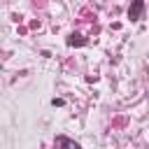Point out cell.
<instances>
[{"label": "cell", "instance_id": "cell-2", "mask_svg": "<svg viewBox=\"0 0 149 149\" xmlns=\"http://www.w3.org/2000/svg\"><path fill=\"white\" fill-rule=\"evenodd\" d=\"M56 144H63V147H74V149H79V144H77L74 140H68V137H56Z\"/></svg>", "mask_w": 149, "mask_h": 149}, {"label": "cell", "instance_id": "cell-1", "mask_svg": "<svg viewBox=\"0 0 149 149\" xmlns=\"http://www.w3.org/2000/svg\"><path fill=\"white\" fill-rule=\"evenodd\" d=\"M142 9H144V2H142V0H135V2H133V7L128 9L130 21H137V19H140V14H142Z\"/></svg>", "mask_w": 149, "mask_h": 149}]
</instances>
